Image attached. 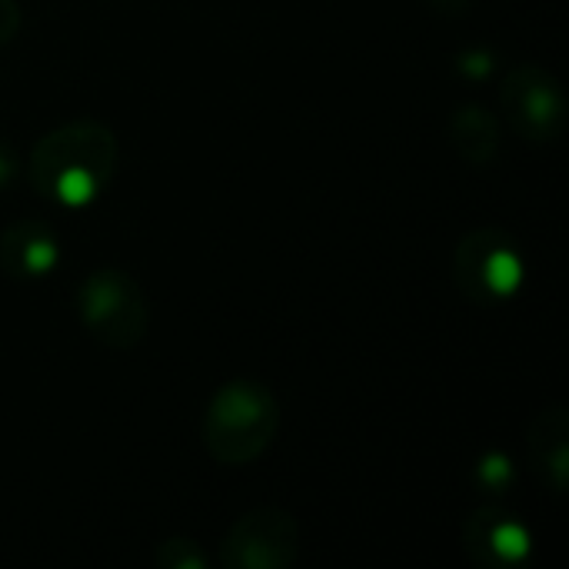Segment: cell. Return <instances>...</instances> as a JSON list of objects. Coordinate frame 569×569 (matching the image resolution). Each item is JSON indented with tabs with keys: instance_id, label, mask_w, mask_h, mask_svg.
<instances>
[{
	"instance_id": "obj_1",
	"label": "cell",
	"mask_w": 569,
	"mask_h": 569,
	"mask_svg": "<svg viewBox=\"0 0 569 569\" xmlns=\"http://www.w3.org/2000/svg\"><path fill=\"white\" fill-rule=\"evenodd\" d=\"M120 147L100 120H70L43 133L30 157L33 187L60 207L93 203L113 180Z\"/></svg>"
},
{
	"instance_id": "obj_2",
	"label": "cell",
	"mask_w": 569,
	"mask_h": 569,
	"mask_svg": "<svg viewBox=\"0 0 569 569\" xmlns=\"http://www.w3.org/2000/svg\"><path fill=\"white\" fill-rule=\"evenodd\" d=\"M280 427V403L260 380L223 383L203 413V447L223 467H247L267 453Z\"/></svg>"
},
{
	"instance_id": "obj_3",
	"label": "cell",
	"mask_w": 569,
	"mask_h": 569,
	"mask_svg": "<svg viewBox=\"0 0 569 569\" xmlns=\"http://www.w3.org/2000/svg\"><path fill=\"white\" fill-rule=\"evenodd\" d=\"M77 313L83 330L107 350H133L150 327L147 297L123 270L87 273L77 287Z\"/></svg>"
},
{
	"instance_id": "obj_4",
	"label": "cell",
	"mask_w": 569,
	"mask_h": 569,
	"mask_svg": "<svg viewBox=\"0 0 569 569\" xmlns=\"http://www.w3.org/2000/svg\"><path fill=\"white\" fill-rule=\"evenodd\" d=\"M453 277L463 297L473 303H507L520 293L527 277L520 243L500 227H477L460 240L453 253Z\"/></svg>"
},
{
	"instance_id": "obj_5",
	"label": "cell",
	"mask_w": 569,
	"mask_h": 569,
	"mask_svg": "<svg viewBox=\"0 0 569 569\" xmlns=\"http://www.w3.org/2000/svg\"><path fill=\"white\" fill-rule=\"evenodd\" d=\"M300 557V523L277 507H260L230 523L220 563L230 569H287Z\"/></svg>"
},
{
	"instance_id": "obj_6",
	"label": "cell",
	"mask_w": 569,
	"mask_h": 569,
	"mask_svg": "<svg viewBox=\"0 0 569 569\" xmlns=\"http://www.w3.org/2000/svg\"><path fill=\"white\" fill-rule=\"evenodd\" d=\"M503 113L510 117L513 130L530 143H553L567 127V103L557 77L540 63H520L510 70L503 90Z\"/></svg>"
},
{
	"instance_id": "obj_7",
	"label": "cell",
	"mask_w": 569,
	"mask_h": 569,
	"mask_svg": "<svg viewBox=\"0 0 569 569\" xmlns=\"http://www.w3.org/2000/svg\"><path fill=\"white\" fill-rule=\"evenodd\" d=\"M530 543L527 523L500 507H483L463 523V550L483 569L520 567L530 553Z\"/></svg>"
},
{
	"instance_id": "obj_8",
	"label": "cell",
	"mask_w": 569,
	"mask_h": 569,
	"mask_svg": "<svg viewBox=\"0 0 569 569\" xmlns=\"http://www.w3.org/2000/svg\"><path fill=\"white\" fill-rule=\"evenodd\" d=\"M60 260V243L43 220H17L0 233V270L13 280H40Z\"/></svg>"
},
{
	"instance_id": "obj_9",
	"label": "cell",
	"mask_w": 569,
	"mask_h": 569,
	"mask_svg": "<svg viewBox=\"0 0 569 569\" xmlns=\"http://www.w3.org/2000/svg\"><path fill=\"white\" fill-rule=\"evenodd\" d=\"M527 447H530V463L537 467L540 480L553 490H567L569 473V417L563 407H547L533 417L527 430Z\"/></svg>"
},
{
	"instance_id": "obj_10",
	"label": "cell",
	"mask_w": 569,
	"mask_h": 569,
	"mask_svg": "<svg viewBox=\"0 0 569 569\" xmlns=\"http://www.w3.org/2000/svg\"><path fill=\"white\" fill-rule=\"evenodd\" d=\"M450 137H453L457 150L477 167L490 163L500 150V123L490 110H483L477 103H467L453 113Z\"/></svg>"
},
{
	"instance_id": "obj_11",
	"label": "cell",
	"mask_w": 569,
	"mask_h": 569,
	"mask_svg": "<svg viewBox=\"0 0 569 569\" xmlns=\"http://www.w3.org/2000/svg\"><path fill=\"white\" fill-rule=\"evenodd\" d=\"M157 563L170 569L207 567V560H203L200 547H197V543H190V540H167V543H160V550H157Z\"/></svg>"
},
{
	"instance_id": "obj_12",
	"label": "cell",
	"mask_w": 569,
	"mask_h": 569,
	"mask_svg": "<svg viewBox=\"0 0 569 569\" xmlns=\"http://www.w3.org/2000/svg\"><path fill=\"white\" fill-rule=\"evenodd\" d=\"M513 480V467L500 457V453H490L483 463H480V483L490 487V490H507V483Z\"/></svg>"
},
{
	"instance_id": "obj_13",
	"label": "cell",
	"mask_w": 569,
	"mask_h": 569,
	"mask_svg": "<svg viewBox=\"0 0 569 569\" xmlns=\"http://www.w3.org/2000/svg\"><path fill=\"white\" fill-rule=\"evenodd\" d=\"M20 30V7L17 0H0V47L10 43Z\"/></svg>"
},
{
	"instance_id": "obj_14",
	"label": "cell",
	"mask_w": 569,
	"mask_h": 569,
	"mask_svg": "<svg viewBox=\"0 0 569 569\" xmlns=\"http://www.w3.org/2000/svg\"><path fill=\"white\" fill-rule=\"evenodd\" d=\"M13 177H17V157H13V150L0 140V187H7Z\"/></svg>"
},
{
	"instance_id": "obj_15",
	"label": "cell",
	"mask_w": 569,
	"mask_h": 569,
	"mask_svg": "<svg viewBox=\"0 0 569 569\" xmlns=\"http://www.w3.org/2000/svg\"><path fill=\"white\" fill-rule=\"evenodd\" d=\"M440 10H450V13H460V10H467L470 7V0H433Z\"/></svg>"
}]
</instances>
